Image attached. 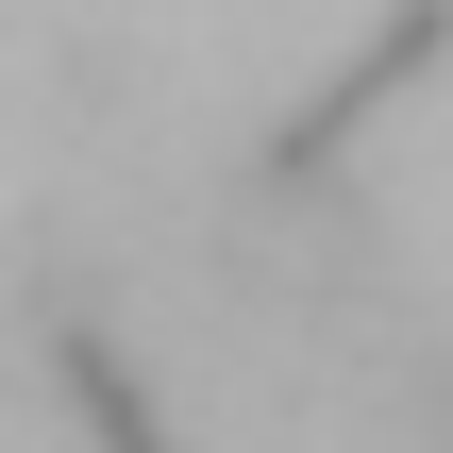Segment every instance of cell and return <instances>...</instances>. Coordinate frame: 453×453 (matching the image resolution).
I'll list each match as a JSON object with an SVG mask.
<instances>
[{
	"label": "cell",
	"mask_w": 453,
	"mask_h": 453,
	"mask_svg": "<svg viewBox=\"0 0 453 453\" xmlns=\"http://www.w3.org/2000/svg\"><path fill=\"white\" fill-rule=\"evenodd\" d=\"M437 437H453V370H437Z\"/></svg>",
	"instance_id": "1"
}]
</instances>
